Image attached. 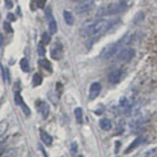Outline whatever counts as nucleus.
<instances>
[{
    "label": "nucleus",
    "mask_w": 157,
    "mask_h": 157,
    "mask_svg": "<svg viewBox=\"0 0 157 157\" xmlns=\"http://www.w3.org/2000/svg\"><path fill=\"white\" fill-rule=\"evenodd\" d=\"M118 21H107V20H100L94 24H90L89 26L85 29V33L90 37H98L102 36L104 33H106L109 29L111 28V25H114Z\"/></svg>",
    "instance_id": "1"
},
{
    "label": "nucleus",
    "mask_w": 157,
    "mask_h": 157,
    "mask_svg": "<svg viewBox=\"0 0 157 157\" xmlns=\"http://www.w3.org/2000/svg\"><path fill=\"white\" fill-rule=\"evenodd\" d=\"M119 46H122L121 41H118L115 43H111V45H107L106 47H104V50L101 51L100 58L101 59H110L114 55H117L118 50H119Z\"/></svg>",
    "instance_id": "2"
},
{
    "label": "nucleus",
    "mask_w": 157,
    "mask_h": 157,
    "mask_svg": "<svg viewBox=\"0 0 157 157\" xmlns=\"http://www.w3.org/2000/svg\"><path fill=\"white\" fill-rule=\"evenodd\" d=\"M135 55V50L134 48H123V50H121L117 54V62L118 63H127L130 62L132 58H134Z\"/></svg>",
    "instance_id": "3"
},
{
    "label": "nucleus",
    "mask_w": 157,
    "mask_h": 157,
    "mask_svg": "<svg viewBox=\"0 0 157 157\" xmlns=\"http://www.w3.org/2000/svg\"><path fill=\"white\" fill-rule=\"evenodd\" d=\"M127 8V3L126 2H119L115 4H111V6L107 7V16H113V14H118L121 12H123Z\"/></svg>",
    "instance_id": "4"
},
{
    "label": "nucleus",
    "mask_w": 157,
    "mask_h": 157,
    "mask_svg": "<svg viewBox=\"0 0 157 157\" xmlns=\"http://www.w3.org/2000/svg\"><path fill=\"white\" fill-rule=\"evenodd\" d=\"M46 20H47V26H48V32H50V34H55L58 32V25H56V21H55V18H54L52 13H51V8H47Z\"/></svg>",
    "instance_id": "5"
},
{
    "label": "nucleus",
    "mask_w": 157,
    "mask_h": 157,
    "mask_svg": "<svg viewBox=\"0 0 157 157\" xmlns=\"http://www.w3.org/2000/svg\"><path fill=\"white\" fill-rule=\"evenodd\" d=\"M100 93H101V84L98 81H94V82H92L90 84V88H89V101H93V100H96V98L100 96Z\"/></svg>",
    "instance_id": "6"
},
{
    "label": "nucleus",
    "mask_w": 157,
    "mask_h": 157,
    "mask_svg": "<svg viewBox=\"0 0 157 157\" xmlns=\"http://www.w3.org/2000/svg\"><path fill=\"white\" fill-rule=\"evenodd\" d=\"M14 104L16 105H18L22 109V111L25 113V115H30V110H29V107H28V105L24 102V100H22V97H21V94H20L18 92H16L14 93Z\"/></svg>",
    "instance_id": "7"
},
{
    "label": "nucleus",
    "mask_w": 157,
    "mask_h": 157,
    "mask_svg": "<svg viewBox=\"0 0 157 157\" xmlns=\"http://www.w3.org/2000/svg\"><path fill=\"white\" fill-rule=\"evenodd\" d=\"M122 77H123V71H122L121 68H118V70H114L110 72L109 81H110V84H118V82L122 80Z\"/></svg>",
    "instance_id": "8"
},
{
    "label": "nucleus",
    "mask_w": 157,
    "mask_h": 157,
    "mask_svg": "<svg viewBox=\"0 0 157 157\" xmlns=\"http://www.w3.org/2000/svg\"><path fill=\"white\" fill-rule=\"evenodd\" d=\"M93 6H94V3L89 2V0H86V2H82L81 4L76 6L75 12H76V13H85V12H89L90 9L93 8Z\"/></svg>",
    "instance_id": "9"
},
{
    "label": "nucleus",
    "mask_w": 157,
    "mask_h": 157,
    "mask_svg": "<svg viewBox=\"0 0 157 157\" xmlns=\"http://www.w3.org/2000/svg\"><path fill=\"white\" fill-rule=\"evenodd\" d=\"M51 58L55 59V60H60L63 58V48H62V45L60 43H55L54 47L51 48Z\"/></svg>",
    "instance_id": "10"
},
{
    "label": "nucleus",
    "mask_w": 157,
    "mask_h": 157,
    "mask_svg": "<svg viewBox=\"0 0 157 157\" xmlns=\"http://www.w3.org/2000/svg\"><path fill=\"white\" fill-rule=\"evenodd\" d=\"M39 136H41V141H42V143L45 144V145L50 147V145L52 144V137H51V135L47 134L45 130H41V131H39Z\"/></svg>",
    "instance_id": "11"
},
{
    "label": "nucleus",
    "mask_w": 157,
    "mask_h": 157,
    "mask_svg": "<svg viewBox=\"0 0 157 157\" xmlns=\"http://www.w3.org/2000/svg\"><path fill=\"white\" fill-rule=\"evenodd\" d=\"M38 107H39V113H41V115H42L43 118H47L48 114H50V106L47 105V102H45V101L39 102Z\"/></svg>",
    "instance_id": "12"
},
{
    "label": "nucleus",
    "mask_w": 157,
    "mask_h": 157,
    "mask_svg": "<svg viewBox=\"0 0 157 157\" xmlns=\"http://www.w3.org/2000/svg\"><path fill=\"white\" fill-rule=\"evenodd\" d=\"M143 141H144V139H143V137H136V139L134 140V143H132V144H130L128 147H127V149L124 151V153H131V152L134 151L135 148H137V147H139L141 143H143Z\"/></svg>",
    "instance_id": "13"
},
{
    "label": "nucleus",
    "mask_w": 157,
    "mask_h": 157,
    "mask_svg": "<svg viewBox=\"0 0 157 157\" xmlns=\"http://www.w3.org/2000/svg\"><path fill=\"white\" fill-rule=\"evenodd\" d=\"M38 64L41 66L43 70H46L47 72H52V66H51V63L47 60V59H39V62H38Z\"/></svg>",
    "instance_id": "14"
},
{
    "label": "nucleus",
    "mask_w": 157,
    "mask_h": 157,
    "mask_svg": "<svg viewBox=\"0 0 157 157\" xmlns=\"http://www.w3.org/2000/svg\"><path fill=\"white\" fill-rule=\"evenodd\" d=\"M100 127L104 131H110L111 130V122L109 119H106V118H104V119L100 121Z\"/></svg>",
    "instance_id": "15"
},
{
    "label": "nucleus",
    "mask_w": 157,
    "mask_h": 157,
    "mask_svg": "<svg viewBox=\"0 0 157 157\" xmlns=\"http://www.w3.org/2000/svg\"><path fill=\"white\" fill-rule=\"evenodd\" d=\"M63 16H64V21L68 24V25H73V22H75V18H73L71 12L64 11V12H63Z\"/></svg>",
    "instance_id": "16"
},
{
    "label": "nucleus",
    "mask_w": 157,
    "mask_h": 157,
    "mask_svg": "<svg viewBox=\"0 0 157 157\" xmlns=\"http://www.w3.org/2000/svg\"><path fill=\"white\" fill-rule=\"evenodd\" d=\"M75 118L78 123H82L84 122V115H82V109L81 107H76L75 109Z\"/></svg>",
    "instance_id": "17"
},
{
    "label": "nucleus",
    "mask_w": 157,
    "mask_h": 157,
    "mask_svg": "<svg viewBox=\"0 0 157 157\" xmlns=\"http://www.w3.org/2000/svg\"><path fill=\"white\" fill-rule=\"evenodd\" d=\"M119 106L122 107V109H124L126 113H127V111L131 109V102L127 100V98H122V100L119 101Z\"/></svg>",
    "instance_id": "18"
},
{
    "label": "nucleus",
    "mask_w": 157,
    "mask_h": 157,
    "mask_svg": "<svg viewBox=\"0 0 157 157\" xmlns=\"http://www.w3.org/2000/svg\"><path fill=\"white\" fill-rule=\"evenodd\" d=\"M33 86H38L42 84V76L39 75V73H34L33 75V81H32Z\"/></svg>",
    "instance_id": "19"
},
{
    "label": "nucleus",
    "mask_w": 157,
    "mask_h": 157,
    "mask_svg": "<svg viewBox=\"0 0 157 157\" xmlns=\"http://www.w3.org/2000/svg\"><path fill=\"white\" fill-rule=\"evenodd\" d=\"M20 67H21L22 72H29V70H30V67H29V62L26 58L21 59V62H20Z\"/></svg>",
    "instance_id": "20"
},
{
    "label": "nucleus",
    "mask_w": 157,
    "mask_h": 157,
    "mask_svg": "<svg viewBox=\"0 0 157 157\" xmlns=\"http://www.w3.org/2000/svg\"><path fill=\"white\" fill-rule=\"evenodd\" d=\"M51 34L50 33H43L42 34V39H41V43H42V45H48V43H50V41H51Z\"/></svg>",
    "instance_id": "21"
},
{
    "label": "nucleus",
    "mask_w": 157,
    "mask_h": 157,
    "mask_svg": "<svg viewBox=\"0 0 157 157\" xmlns=\"http://www.w3.org/2000/svg\"><path fill=\"white\" fill-rule=\"evenodd\" d=\"M3 68V77L4 80H6L7 82H11V75H9V70L7 67H2Z\"/></svg>",
    "instance_id": "22"
},
{
    "label": "nucleus",
    "mask_w": 157,
    "mask_h": 157,
    "mask_svg": "<svg viewBox=\"0 0 157 157\" xmlns=\"http://www.w3.org/2000/svg\"><path fill=\"white\" fill-rule=\"evenodd\" d=\"M143 157H157V148H153V149L147 151Z\"/></svg>",
    "instance_id": "23"
},
{
    "label": "nucleus",
    "mask_w": 157,
    "mask_h": 157,
    "mask_svg": "<svg viewBox=\"0 0 157 157\" xmlns=\"http://www.w3.org/2000/svg\"><path fill=\"white\" fill-rule=\"evenodd\" d=\"M7 127H8V123H7L6 121L0 122V136H3L4 134H6V131H7Z\"/></svg>",
    "instance_id": "24"
},
{
    "label": "nucleus",
    "mask_w": 157,
    "mask_h": 157,
    "mask_svg": "<svg viewBox=\"0 0 157 157\" xmlns=\"http://www.w3.org/2000/svg\"><path fill=\"white\" fill-rule=\"evenodd\" d=\"M3 28H4V30H6L7 33H11V34L13 33V29L11 28V24H9L8 21H7V22H4V26H3Z\"/></svg>",
    "instance_id": "25"
},
{
    "label": "nucleus",
    "mask_w": 157,
    "mask_h": 157,
    "mask_svg": "<svg viewBox=\"0 0 157 157\" xmlns=\"http://www.w3.org/2000/svg\"><path fill=\"white\" fill-rule=\"evenodd\" d=\"M38 51H39V55H41V56L45 55V48H43V45H42V43L38 46Z\"/></svg>",
    "instance_id": "26"
},
{
    "label": "nucleus",
    "mask_w": 157,
    "mask_h": 157,
    "mask_svg": "<svg viewBox=\"0 0 157 157\" xmlns=\"http://www.w3.org/2000/svg\"><path fill=\"white\" fill-rule=\"evenodd\" d=\"M4 3H6V7L8 9H11L13 7V3H12V0H4Z\"/></svg>",
    "instance_id": "27"
},
{
    "label": "nucleus",
    "mask_w": 157,
    "mask_h": 157,
    "mask_svg": "<svg viewBox=\"0 0 157 157\" xmlns=\"http://www.w3.org/2000/svg\"><path fill=\"white\" fill-rule=\"evenodd\" d=\"M3 45H4V37H3V34L0 33V51H2V48H3Z\"/></svg>",
    "instance_id": "28"
},
{
    "label": "nucleus",
    "mask_w": 157,
    "mask_h": 157,
    "mask_svg": "<svg viewBox=\"0 0 157 157\" xmlns=\"http://www.w3.org/2000/svg\"><path fill=\"white\" fill-rule=\"evenodd\" d=\"M7 16H8V20H9V21H13V20H16V17H14V14H12V13H8Z\"/></svg>",
    "instance_id": "29"
},
{
    "label": "nucleus",
    "mask_w": 157,
    "mask_h": 157,
    "mask_svg": "<svg viewBox=\"0 0 157 157\" xmlns=\"http://www.w3.org/2000/svg\"><path fill=\"white\" fill-rule=\"evenodd\" d=\"M72 153H76V144H72Z\"/></svg>",
    "instance_id": "30"
},
{
    "label": "nucleus",
    "mask_w": 157,
    "mask_h": 157,
    "mask_svg": "<svg viewBox=\"0 0 157 157\" xmlns=\"http://www.w3.org/2000/svg\"><path fill=\"white\" fill-rule=\"evenodd\" d=\"M43 3H45V0H39V7H42Z\"/></svg>",
    "instance_id": "31"
},
{
    "label": "nucleus",
    "mask_w": 157,
    "mask_h": 157,
    "mask_svg": "<svg viewBox=\"0 0 157 157\" xmlns=\"http://www.w3.org/2000/svg\"><path fill=\"white\" fill-rule=\"evenodd\" d=\"M3 147H4V143L2 141V143H0V151H3Z\"/></svg>",
    "instance_id": "32"
},
{
    "label": "nucleus",
    "mask_w": 157,
    "mask_h": 157,
    "mask_svg": "<svg viewBox=\"0 0 157 157\" xmlns=\"http://www.w3.org/2000/svg\"><path fill=\"white\" fill-rule=\"evenodd\" d=\"M75 2H81L82 3V2H86V0H75Z\"/></svg>",
    "instance_id": "33"
},
{
    "label": "nucleus",
    "mask_w": 157,
    "mask_h": 157,
    "mask_svg": "<svg viewBox=\"0 0 157 157\" xmlns=\"http://www.w3.org/2000/svg\"><path fill=\"white\" fill-rule=\"evenodd\" d=\"M3 155V151H0V156H2Z\"/></svg>",
    "instance_id": "34"
},
{
    "label": "nucleus",
    "mask_w": 157,
    "mask_h": 157,
    "mask_svg": "<svg viewBox=\"0 0 157 157\" xmlns=\"http://www.w3.org/2000/svg\"><path fill=\"white\" fill-rule=\"evenodd\" d=\"M78 157H82V156H78Z\"/></svg>",
    "instance_id": "35"
}]
</instances>
